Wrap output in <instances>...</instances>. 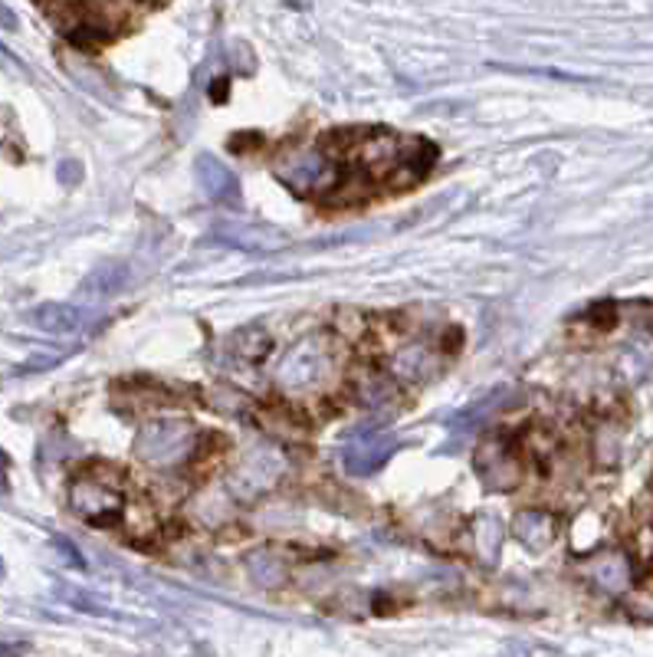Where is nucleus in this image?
Wrapping results in <instances>:
<instances>
[{
    "mask_svg": "<svg viewBox=\"0 0 653 657\" xmlns=\"http://www.w3.org/2000/svg\"><path fill=\"white\" fill-rule=\"evenodd\" d=\"M273 175L299 198H329L342 185V169L322 148H282L273 158Z\"/></svg>",
    "mask_w": 653,
    "mask_h": 657,
    "instance_id": "1",
    "label": "nucleus"
},
{
    "mask_svg": "<svg viewBox=\"0 0 653 657\" xmlns=\"http://www.w3.org/2000/svg\"><path fill=\"white\" fill-rule=\"evenodd\" d=\"M336 369V343L329 336H305L276 365V385L289 395H309L329 385Z\"/></svg>",
    "mask_w": 653,
    "mask_h": 657,
    "instance_id": "2",
    "label": "nucleus"
},
{
    "mask_svg": "<svg viewBox=\"0 0 653 657\" xmlns=\"http://www.w3.org/2000/svg\"><path fill=\"white\" fill-rule=\"evenodd\" d=\"M194 447H198V431L185 418H151L138 427V437H135V457L161 470L181 467L194 454Z\"/></svg>",
    "mask_w": 653,
    "mask_h": 657,
    "instance_id": "3",
    "label": "nucleus"
},
{
    "mask_svg": "<svg viewBox=\"0 0 653 657\" xmlns=\"http://www.w3.org/2000/svg\"><path fill=\"white\" fill-rule=\"evenodd\" d=\"M70 507L89 526H115L128 513L125 493L112 473H79L70 483Z\"/></svg>",
    "mask_w": 653,
    "mask_h": 657,
    "instance_id": "4",
    "label": "nucleus"
},
{
    "mask_svg": "<svg viewBox=\"0 0 653 657\" xmlns=\"http://www.w3.org/2000/svg\"><path fill=\"white\" fill-rule=\"evenodd\" d=\"M286 467H289V460L276 444H256V447L243 450L240 460L230 467L227 489L234 493L237 500L253 504V500L266 497V493L282 480Z\"/></svg>",
    "mask_w": 653,
    "mask_h": 657,
    "instance_id": "5",
    "label": "nucleus"
},
{
    "mask_svg": "<svg viewBox=\"0 0 653 657\" xmlns=\"http://www.w3.org/2000/svg\"><path fill=\"white\" fill-rule=\"evenodd\" d=\"M476 476L489 486V489H500L510 493L523 483V460L516 457V450L506 441H486L476 457H473Z\"/></svg>",
    "mask_w": 653,
    "mask_h": 657,
    "instance_id": "6",
    "label": "nucleus"
},
{
    "mask_svg": "<svg viewBox=\"0 0 653 657\" xmlns=\"http://www.w3.org/2000/svg\"><path fill=\"white\" fill-rule=\"evenodd\" d=\"M401 441L394 434H385V431H365V434H355L352 441H346L342 447V467L346 473L352 476H368V473H378L394 454H398Z\"/></svg>",
    "mask_w": 653,
    "mask_h": 657,
    "instance_id": "7",
    "label": "nucleus"
},
{
    "mask_svg": "<svg viewBox=\"0 0 653 657\" xmlns=\"http://www.w3.org/2000/svg\"><path fill=\"white\" fill-rule=\"evenodd\" d=\"M194 175L201 182V191L217 201V204H227V208H237L240 204V182L237 175L227 169V164L214 154H198L194 161Z\"/></svg>",
    "mask_w": 653,
    "mask_h": 657,
    "instance_id": "8",
    "label": "nucleus"
},
{
    "mask_svg": "<svg viewBox=\"0 0 653 657\" xmlns=\"http://www.w3.org/2000/svg\"><path fill=\"white\" fill-rule=\"evenodd\" d=\"M513 536H516L526 549L545 553V549H552V543H555V536H558V520H555L552 513H545V510H523V513H516V520H513Z\"/></svg>",
    "mask_w": 653,
    "mask_h": 657,
    "instance_id": "9",
    "label": "nucleus"
},
{
    "mask_svg": "<svg viewBox=\"0 0 653 657\" xmlns=\"http://www.w3.org/2000/svg\"><path fill=\"white\" fill-rule=\"evenodd\" d=\"M30 322L40 328V333L50 336H70L83 325V309L73 302H43L30 312Z\"/></svg>",
    "mask_w": 653,
    "mask_h": 657,
    "instance_id": "10",
    "label": "nucleus"
},
{
    "mask_svg": "<svg viewBox=\"0 0 653 657\" xmlns=\"http://www.w3.org/2000/svg\"><path fill=\"white\" fill-rule=\"evenodd\" d=\"M630 562L624 553H601L588 562V579L604 592H624L630 585Z\"/></svg>",
    "mask_w": 653,
    "mask_h": 657,
    "instance_id": "11",
    "label": "nucleus"
},
{
    "mask_svg": "<svg viewBox=\"0 0 653 657\" xmlns=\"http://www.w3.org/2000/svg\"><path fill=\"white\" fill-rule=\"evenodd\" d=\"M247 572H250V579L256 582V585H266V588H273V585H279L282 579H286V559L276 553V549H253L250 556H247Z\"/></svg>",
    "mask_w": 653,
    "mask_h": 657,
    "instance_id": "12",
    "label": "nucleus"
},
{
    "mask_svg": "<svg viewBox=\"0 0 653 657\" xmlns=\"http://www.w3.org/2000/svg\"><path fill=\"white\" fill-rule=\"evenodd\" d=\"M434 369H437V359L424 346H411V349L398 352L391 362V372L404 382H424L434 375Z\"/></svg>",
    "mask_w": 653,
    "mask_h": 657,
    "instance_id": "13",
    "label": "nucleus"
},
{
    "mask_svg": "<svg viewBox=\"0 0 653 657\" xmlns=\"http://www.w3.org/2000/svg\"><path fill=\"white\" fill-rule=\"evenodd\" d=\"M128 283V266L118 260H109L102 266H96L86 280H83V293L86 296H112Z\"/></svg>",
    "mask_w": 653,
    "mask_h": 657,
    "instance_id": "14",
    "label": "nucleus"
},
{
    "mask_svg": "<svg viewBox=\"0 0 653 657\" xmlns=\"http://www.w3.org/2000/svg\"><path fill=\"white\" fill-rule=\"evenodd\" d=\"M269 349H273L269 336L263 333V328H256V325H250V328H243V333L234 336V352H237V359L247 362V365L263 362V359L269 356Z\"/></svg>",
    "mask_w": 653,
    "mask_h": 657,
    "instance_id": "15",
    "label": "nucleus"
},
{
    "mask_svg": "<svg viewBox=\"0 0 653 657\" xmlns=\"http://www.w3.org/2000/svg\"><path fill=\"white\" fill-rule=\"evenodd\" d=\"M359 401L368 405V408H381V405L394 401V385L378 379V375H372V379L359 382Z\"/></svg>",
    "mask_w": 653,
    "mask_h": 657,
    "instance_id": "16",
    "label": "nucleus"
},
{
    "mask_svg": "<svg viewBox=\"0 0 653 657\" xmlns=\"http://www.w3.org/2000/svg\"><path fill=\"white\" fill-rule=\"evenodd\" d=\"M211 405H214L217 411L237 418V421L253 411V401H250L247 395H240V392H230V388H217V392L211 395Z\"/></svg>",
    "mask_w": 653,
    "mask_h": 657,
    "instance_id": "17",
    "label": "nucleus"
},
{
    "mask_svg": "<svg viewBox=\"0 0 653 657\" xmlns=\"http://www.w3.org/2000/svg\"><path fill=\"white\" fill-rule=\"evenodd\" d=\"M473 533H476V549H482L486 559H493V553L500 549V523L493 517H482L476 520Z\"/></svg>",
    "mask_w": 653,
    "mask_h": 657,
    "instance_id": "18",
    "label": "nucleus"
},
{
    "mask_svg": "<svg viewBox=\"0 0 653 657\" xmlns=\"http://www.w3.org/2000/svg\"><path fill=\"white\" fill-rule=\"evenodd\" d=\"M53 549H56V553H60V556H63V559L70 562V566H73V569H86V559H83V556L76 553V546H73L70 540L56 536V540H53Z\"/></svg>",
    "mask_w": 653,
    "mask_h": 657,
    "instance_id": "19",
    "label": "nucleus"
},
{
    "mask_svg": "<svg viewBox=\"0 0 653 657\" xmlns=\"http://www.w3.org/2000/svg\"><path fill=\"white\" fill-rule=\"evenodd\" d=\"M27 644H0V657H21Z\"/></svg>",
    "mask_w": 653,
    "mask_h": 657,
    "instance_id": "20",
    "label": "nucleus"
},
{
    "mask_svg": "<svg viewBox=\"0 0 653 657\" xmlns=\"http://www.w3.org/2000/svg\"><path fill=\"white\" fill-rule=\"evenodd\" d=\"M8 467H11V457L0 450V489H8Z\"/></svg>",
    "mask_w": 653,
    "mask_h": 657,
    "instance_id": "21",
    "label": "nucleus"
},
{
    "mask_svg": "<svg viewBox=\"0 0 653 657\" xmlns=\"http://www.w3.org/2000/svg\"><path fill=\"white\" fill-rule=\"evenodd\" d=\"M0 21H4V27L8 30H14L17 27V17L11 14V8H4V4H0Z\"/></svg>",
    "mask_w": 653,
    "mask_h": 657,
    "instance_id": "22",
    "label": "nucleus"
},
{
    "mask_svg": "<svg viewBox=\"0 0 653 657\" xmlns=\"http://www.w3.org/2000/svg\"><path fill=\"white\" fill-rule=\"evenodd\" d=\"M4 572H8V569H4V559H0V579H4Z\"/></svg>",
    "mask_w": 653,
    "mask_h": 657,
    "instance_id": "23",
    "label": "nucleus"
}]
</instances>
